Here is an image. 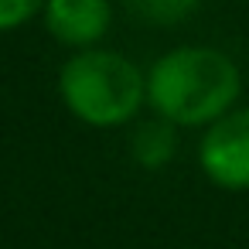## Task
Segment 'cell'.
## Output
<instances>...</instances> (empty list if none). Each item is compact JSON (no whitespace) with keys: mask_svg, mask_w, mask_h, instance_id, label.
<instances>
[{"mask_svg":"<svg viewBox=\"0 0 249 249\" xmlns=\"http://www.w3.org/2000/svg\"><path fill=\"white\" fill-rule=\"evenodd\" d=\"M242 69L212 45H178L147 69V106L178 130H205L239 106Z\"/></svg>","mask_w":249,"mask_h":249,"instance_id":"obj_1","label":"cell"},{"mask_svg":"<svg viewBox=\"0 0 249 249\" xmlns=\"http://www.w3.org/2000/svg\"><path fill=\"white\" fill-rule=\"evenodd\" d=\"M62 106L92 130L137 123L147 106V72L113 48L72 52L58 69Z\"/></svg>","mask_w":249,"mask_h":249,"instance_id":"obj_2","label":"cell"},{"mask_svg":"<svg viewBox=\"0 0 249 249\" xmlns=\"http://www.w3.org/2000/svg\"><path fill=\"white\" fill-rule=\"evenodd\" d=\"M198 167L222 191H249V106H235L201 130Z\"/></svg>","mask_w":249,"mask_h":249,"instance_id":"obj_3","label":"cell"},{"mask_svg":"<svg viewBox=\"0 0 249 249\" xmlns=\"http://www.w3.org/2000/svg\"><path fill=\"white\" fill-rule=\"evenodd\" d=\"M52 41L69 52L99 48L113 28V4L109 0H45L41 18Z\"/></svg>","mask_w":249,"mask_h":249,"instance_id":"obj_4","label":"cell"},{"mask_svg":"<svg viewBox=\"0 0 249 249\" xmlns=\"http://www.w3.org/2000/svg\"><path fill=\"white\" fill-rule=\"evenodd\" d=\"M181 130L160 116H147V120H137L133 133H130V157L133 164H140L143 171H160L167 167L174 157H178V137Z\"/></svg>","mask_w":249,"mask_h":249,"instance_id":"obj_5","label":"cell"},{"mask_svg":"<svg viewBox=\"0 0 249 249\" xmlns=\"http://www.w3.org/2000/svg\"><path fill=\"white\" fill-rule=\"evenodd\" d=\"M133 18H140L143 24H157V28H171L188 21L195 11H201L205 0H123Z\"/></svg>","mask_w":249,"mask_h":249,"instance_id":"obj_6","label":"cell"},{"mask_svg":"<svg viewBox=\"0 0 249 249\" xmlns=\"http://www.w3.org/2000/svg\"><path fill=\"white\" fill-rule=\"evenodd\" d=\"M45 0H0V35H11L28 28L31 21L41 18Z\"/></svg>","mask_w":249,"mask_h":249,"instance_id":"obj_7","label":"cell"}]
</instances>
